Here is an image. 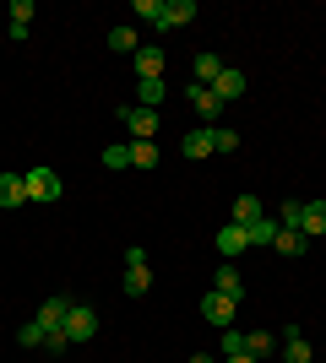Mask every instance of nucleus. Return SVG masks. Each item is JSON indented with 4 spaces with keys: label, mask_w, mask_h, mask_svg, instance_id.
Listing matches in <instances>:
<instances>
[{
    "label": "nucleus",
    "mask_w": 326,
    "mask_h": 363,
    "mask_svg": "<svg viewBox=\"0 0 326 363\" xmlns=\"http://www.w3.org/2000/svg\"><path fill=\"white\" fill-rule=\"evenodd\" d=\"M163 98H169V82H163V76H153V82H136V104L141 108H163Z\"/></svg>",
    "instance_id": "nucleus-12"
},
{
    "label": "nucleus",
    "mask_w": 326,
    "mask_h": 363,
    "mask_svg": "<svg viewBox=\"0 0 326 363\" xmlns=\"http://www.w3.org/2000/svg\"><path fill=\"white\" fill-rule=\"evenodd\" d=\"M28 201V190H22V174H0V212H16Z\"/></svg>",
    "instance_id": "nucleus-15"
},
{
    "label": "nucleus",
    "mask_w": 326,
    "mask_h": 363,
    "mask_svg": "<svg viewBox=\"0 0 326 363\" xmlns=\"http://www.w3.org/2000/svg\"><path fill=\"white\" fill-rule=\"evenodd\" d=\"M153 76H163V49L141 44L136 49V82H153Z\"/></svg>",
    "instance_id": "nucleus-13"
},
{
    "label": "nucleus",
    "mask_w": 326,
    "mask_h": 363,
    "mask_svg": "<svg viewBox=\"0 0 326 363\" xmlns=\"http://www.w3.org/2000/svg\"><path fill=\"white\" fill-rule=\"evenodd\" d=\"M299 206H305V201H283V212H278V228H299Z\"/></svg>",
    "instance_id": "nucleus-30"
},
{
    "label": "nucleus",
    "mask_w": 326,
    "mask_h": 363,
    "mask_svg": "<svg viewBox=\"0 0 326 363\" xmlns=\"http://www.w3.org/2000/svg\"><path fill=\"white\" fill-rule=\"evenodd\" d=\"M16 342H22V347H44V325H38V320H28V325L16 331Z\"/></svg>",
    "instance_id": "nucleus-28"
},
{
    "label": "nucleus",
    "mask_w": 326,
    "mask_h": 363,
    "mask_svg": "<svg viewBox=\"0 0 326 363\" xmlns=\"http://www.w3.org/2000/svg\"><path fill=\"white\" fill-rule=\"evenodd\" d=\"M190 16H196V0H163V16H158V28H185Z\"/></svg>",
    "instance_id": "nucleus-14"
},
{
    "label": "nucleus",
    "mask_w": 326,
    "mask_h": 363,
    "mask_svg": "<svg viewBox=\"0 0 326 363\" xmlns=\"http://www.w3.org/2000/svg\"><path fill=\"white\" fill-rule=\"evenodd\" d=\"M272 250H278V255H288V260H299V255H305V250H310V239H305L299 228H283V233H278V244H272Z\"/></svg>",
    "instance_id": "nucleus-18"
},
{
    "label": "nucleus",
    "mask_w": 326,
    "mask_h": 363,
    "mask_svg": "<svg viewBox=\"0 0 326 363\" xmlns=\"http://www.w3.org/2000/svg\"><path fill=\"white\" fill-rule=\"evenodd\" d=\"M104 168H131V141L125 147H104Z\"/></svg>",
    "instance_id": "nucleus-27"
},
{
    "label": "nucleus",
    "mask_w": 326,
    "mask_h": 363,
    "mask_svg": "<svg viewBox=\"0 0 326 363\" xmlns=\"http://www.w3.org/2000/svg\"><path fill=\"white\" fill-rule=\"evenodd\" d=\"M131 168H158V141H131Z\"/></svg>",
    "instance_id": "nucleus-25"
},
{
    "label": "nucleus",
    "mask_w": 326,
    "mask_h": 363,
    "mask_svg": "<svg viewBox=\"0 0 326 363\" xmlns=\"http://www.w3.org/2000/svg\"><path fill=\"white\" fill-rule=\"evenodd\" d=\"M245 352H250V358H272V352H278V336H272V331H250Z\"/></svg>",
    "instance_id": "nucleus-22"
},
{
    "label": "nucleus",
    "mask_w": 326,
    "mask_h": 363,
    "mask_svg": "<svg viewBox=\"0 0 326 363\" xmlns=\"http://www.w3.org/2000/svg\"><path fill=\"white\" fill-rule=\"evenodd\" d=\"M217 76H223V60H217V55H196V65H190V82H202V87H212Z\"/></svg>",
    "instance_id": "nucleus-17"
},
{
    "label": "nucleus",
    "mask_w": 326,
    "mask_h": 363,
    "mask_svg": "<svg viewBox=\"0 0 326 363\" xmlns=\"http://www.w3.org/2000/svg\"><path fill=\"white\" fill-rule=\"evenodd\" d=\"M190 363H223V358H212V352H196V358H190Z\"/></svg>",
    "instance_id": "nucleus-33"
},
{
    "label": "nucleus",
    "mask_w": 326,
    "mask_h": 363,
    "mask_svg": "<svg viewBox=\"0 0 326 363\" xmlns=\"http://www.w3.org/2000/svg\"><path fill=\"white\" fill-rule=\"evenodd\" d=\"M212 130H217V125H196V130H190V136L180 141V152H185V157H207V152H217Z\"/></svg>",
    "instance_id": "nucleus-11"
},
{
    "label": "nucleus",
    "mask_w": 326,
    "mask_h": 363,
    "mask_svg": "<svg viewBox=\"0 0 326 363\" xmlns=\"http://www.w3.org/2000/svg\"><path fill=\"white\" fill-rule=\"evenodd\" d=\"M212 288L229 293V298H245V277H239V266H234V260H223V266L212 272Z\"/></svg>",
    "instance_id": "nucleus-9"
},
{
    "label": "nucleus",
    "mask_w": 326,
    "mask_h": 363,
    "mask_svg": "<svg viewBox=\"0 0 326 363\" xmlns=\"http://www.w3.org/2000/svg\"><path fill=\"white\" fill-rule=\"evenodd\" d=\"M234 309H239V298H229V293H217V288L202 293V315L212 320L217 331H229V325H234Z\"/></svg>",
    "instance_id": "nucleus-4"
},
{
    "label": "nucleus",
    "mask_w": 326,
    "mask_h": 363,
    "mask_svg": "<svg viewBox=\"0 0 326 363\" xmlns=\"http://www.w3.org/2000/svg\"><path fill=\"white\" fill-rule=\"evenodd\" d=\"M299 233H305V239L326 233V201H305V206H299Z\"/></svg>",
    "instance_id": "nucleus-10"
},
{
    "label": "nucleus",
    "mask_w": 326,
    "mask_h": 363,
    "mask_svg": "<svg viewBox=\"0 0 326 363\" xmlns=\"http://www.w3.org/2000/svg\"><path fill=\"white\" fill-rule=\"evenodd\" d=\"M212 92H217V104L229 108V104H239V98L250 92V82H245V71H234V65H223V76L212 82Z\"/></svg>",
    "instance_id": "nucleus-5"
},
{
    "label": "nucleus",
    "mask_w": 326,
    "mask_h": 363,
    "mask_svg": "<svg viewBox=\"0 0 326 363\" xmlns=\"http://www.w3.org/2000/svg\"><path fill=\"white\" fill-rule=\"evenodd\" d=\"M131 11H136L141 22H153V28H158V16H163V0H136Z\"/></svg>",
    "instance_id": "nucleus-29"
},
{
    "label": "nucleus",
    "mask_w": 326,
    "mask_h": 363,
    "mask_svg": "<svg viewBox=\"0 0 326 363\" xmlns=\"http://www.w3.org/2000/svg\"><path fill=\"white\" fill-rule=\"evenodd\" d=\"M109 49H114V55H136V28H125V22H120V28H114V33H109Z\"/></svg>",
    "instance_id": "nucleus-24"
},
{
    "label": "nucleus",
    "mask_w": 326,
    "mask_h": 363,
    "mask_svg": "<svg viewBox=\"0 0 326 363\" xmlns=\"http://www.w3.org/2000/svg\"><path fill=\"white\" fill-rule=\"evenodd\" d=\"M283 363H310V342L299 325H288V336H283Z\"/></svg>",
    "instance_id": "nucleus-16"
},
{
    "label": "nucleus",
    "mask_w": 326,
    "mask_h": 363,
    "mask_svg": "<svg viewBox=\"0 0 326 363\" xmlns=\"http://www.w3.org/2000/svg\"><path fill=\"white\" fill-rule=\"evenodd\" d=\"M120 288L131 293V298H141V293L153 288V272H147V266H125V277H120Z\"/></svg>",
    "instance_id": "nucleus-20"
},
{
    "label": "nucleus",
    "mask_w": 326,
    "mask_h": 363,
    "mask_svg": "<svg viewBox=\"0 0 326 363\" xmlns=\"http://www.w3.org/2000/svg\"><path fill=\"white\" fill-rule=\"evenodd\" d=\"M22 190H28V201H60V174L55 168H28Z\"/></svg>",
    "instance_id": "nucleus-2"
},
{
    "label": "nucleus",
    "mask_w": 326,
    "mask_h": 363,
    "mask_svg": "<svg viewBox=\"0 0 326 363\" xmlns=\"http://www.w3.org/2000/svg\"><path fill=\"white\" fill-rule=\"evenodd\" d=\"M120 125L131 130V141H153L158 136V114H153V108H141V104H125L120 108Z\"/></svg>",
    "instance_id": "nucleus-3"
},
{
    "label": "nucleus",
    "mask_w": 326,
    "mask_h": 363,
    "mask_svg": "<svg viewBox=\"0 0 326 363\" xmlns=\"http://www.w3.org/2000/svg\"><path fill=\"white\" fill-rule=\"evenodd\" d=\"M245 250H250V233L239 223H223V228H217V255H223V260H239Z\"/></svg>",
    "instance_id": "nucleus-7"
},
{
    "label": "nucleus",
    "mask_w": 326,
    "mask_h": 363,
    "mask_svg": "<svg viewBox=\"0 0 326 363\" xmlns=\"http://www.w3.org/2000/svg\"><path fill=\"white\" fill-rule=\"evenodd\" d=\"M60 331H65V342H77V347H82V342H93V336H98V309H93V303H71V315H65Z\"/></svg>",
    "instance_id": "nucleus-1"
},
{
    "label": "nucleus",
    "mask_w": 326,
    "mask_h": 363,
    "mask_svg": "<svg viewBox=\"0 0 326 363\" xmlns=\"http://www.w3.org/2000/svg\"><path fill=\"white\" fill-rule=\"evenodd\" d=\"M223 363H261V358H250V352H239V358H223Z\"/></svg>",
    "instance_id": "nucleus-34"
},
{
    "label": "nucleus",
    "mask_w": 326,
    "mask_h": 363,
    "mask_svg": "<svg viewBox=\"0 0 326 363\" xmlns=\"http://www.w3.org/2000/svg\"><path fill=\"white\" fill-rule=\"evenodd\" d=\"M239 352H245V331H223V342H217V358H239Z\"/></svg>",
    "instance_id": "nucleus-26"
},
{
    "label": "nucleus",
    "mask_w": 326,
    "mask_h": 363,
    "mask_svg": "<svg viewBox=\"0 0 326 363\" xmlns=\"http://www.w3.org/2000/svg\"><path fill=\"white\" fill-rule=\"evenodd\" d=\"M185 98H190V108L202 114V125H217L223 104H217V92H212V87H202V82H190V87H185Z\"/></svg>",
    "instance_id": "nucleus-6"
},
{
    "label": "nucleus",
    "mask_w": 326,
    "mask_h": 363,
    "mask_svg": "<svg viewBox=\"0 0 326 363\" xmlns=\"http://www.w3.org/2000/svg\"><path fill=\"white\" fill-rule=\"evenodd\" d=\"M28 22H33V0H11V38H28Z\"/></svg>",
    "instance_id": "nucleus-23"
},
{
    "label": "nucleus",
    "mask_w": 326,
    "mask_h": 363,
    "mask_svg": "<svg viewBox=\"0 0 326 363\" xmlns=\"http://www.w3.org/2000/svg\"><path fill=\"white\" fill-rule=\"evenodd\" d=\"M245 233H250V250H266V244H278L283 228H278V217H261V223H250Z\"/></svg>",
    "instance_id": "nucleus-19"
},
{
    "label": "nucleus",
    "mask_w": 326,
    "mask_h": 363,
    "mask_svg": "<svg viewBox=\"0 0 326 363\" xmlns=\"http://www.w3.org/2000/svg\"><path fill=\"white\" fill-rule=\"evenodd\" d=\"M65 347H71V342H65V331H49V336H44V352H55V358H60Z\"/></svg>",
    "instance_id": "nucleus-32"
},
{
    "label": "nucleus",
    "mask_w": 326,
    "mask_h": 363,
    "mask_svg": "<svg viewBox=\"0 0 326 363\" xmlns=\"http://www.w3.org/2000/svg\"><path fill=\"white\" fill-rule=\"evenodd\" d=\"M65 315H71V298H65V293H55V298L38 303V315H33V320H38V325H44V336H49V331H60V325H65Z\"/></svg>",
    "instance_id": "nucleus-8"
},
{
    "label": "nucleus",
    "mask_w": 326,
    "mask_h": 363,
    "mask_svg": "<svg viewBox=\"0 0 326 363\" xmlns=\"http://www.w3.org/2000/svg\"><path fill=\"white\" fill-rule=\"evenodd\" d=\"M212 141H217V152H234V147H239V130H229V125H217V130H212Z\"/></svg>",
    "instance_id": "nucleus-31"
},
{
    "label": "nucleus",
    "mask_w": 326,
    "mask_h": 363,
    "mask_svg": "<svg viewBox=\"0 0 326 363\" xmlns=\"http://www.w3.org/2000/svg\"><path fill=\"white\" fill-rule=\"evenodd\" d=\"M261 201H256V196H239V201H234V223H239V228H250V223H261Z\"/></svg>",
    "instance_id": "nucleus-21"
}]
</instances>
